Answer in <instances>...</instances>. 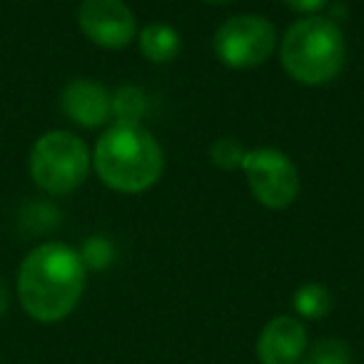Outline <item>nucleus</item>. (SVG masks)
<instances>
[{
  "label": "nucleus",
  "instance_id": "obj_1",
  "mask_svg": "<svg viewBox=\"0 0 364 364\" xmlns=\"http://www.w3.org/2000/svg\"><path fill=\"white\" fill-rule=\"evenodd\" d=\"M85 289V262L63 242H46L26 255L18 269V297L38 322H60L77 307Z\"/></svg>",
  "mask_w": 364,
  "mask_h": 364
},
{
  "label": "nucleus",
  "instance_id": "obj_2",
  "mask_svg": "<svg viewBox=\"0 0 364 364\" xmlns=\"http://www.w3.org/2000/svg\"><path fill=\"white\" fill-rule=\"evenodd\" d=\"M92 167L107 188L135 195L160 180L165 157L155 137L140 125H112L97 140Z\"/></svg>",
  "mask_w": 364,
  "mask_h": 364
},
{
  "label": "nucleus",
  "instance_id": "obj_3",
  "mask_svg": "<svg viewBox=\"0 0 364 364\" xmlns=\"http://www.w3.org/2000/svg\"><path fill=\"white\" fill-rule=\"evenodd\" d=\"M279 60L292 80L302 85H324L344 68L342 31L329 18H302L284 33Z\"/></svg>",
  "mask_w": 364,
  "mask_h": 364
},
{
  "label": "nucleus",
  "instance_id": "obj_4",
  "mask_svg": "<svg viewBox=\"0 0 364 364\" xmlns=\"http://www.w3.org/2000/svg\"><path fill=\"white\" fill-rule=\"evenodd\" d=\"M31 177L50 195H68L87 180L92 155L82 137L68 130H50L31 150Z\"/></svg>",
  "mask_w": 364,
  "mask_h": 364
},
{
  "label": "nucleus",
  "instance_id": "obj_5",
  "mask_svg": "<svg viewBox=\"0 0 364 364\" xmlns=\"http://www.w3.org/2000/svg\"><path fill=\"white\" fill-rule=\"evenodd\" d=\"M277 46V31L262 16H235L215 33V55L223 65L245 70L257 68L272 55Z\"/></svg>",
  "mask_w": 364,
  "mask_h": 364
},
{
  "label": "nucleus",
  "instance_id": "obj_6",
  "mask_svg": "<svg viewBox=\"0 0 364 364\" xmlns=\"http://www.w3.org/2000/svg\"><path fill=\"white\" fill-rule=\"evenodd\" d=\"M250 193L269 210H284L299 195V172L294 162L277 147L247 150L242 160Z\"/></svg>",
  "mask_w": 364,
  "mask_h": 364
},
{
  "label": "nucleus",
  "instance_id": "obj_7",
  "mask_svg": "<svg viewBox=\"0 0 364 364\" xmlns=\"http://www.w3.org/2000/svg\"><path fill=\"white\" fill-rule=\"evenodd\" d=\"M80 31L90 43L107 50H120L135 41L137 23L122 0H82L77 8Z\"/></svg>",
  "mask_w": 364,
  "mask_h": 364
},
{
  "label": "nucleus",
  "instance_id": "obj_8",
  "mask_svg": "<svg viewBox=\"0 0 364 364\" xmlns=\"http://www.w3.org/2000/svg\"><path fill=\"white\" fill-rule=\"evenodd\" d=\"M307 352V329L299 319L279 314L262 329L257 357L262 364H297Z\"/></svg>",
  "mask_w": 364,
  "mask_h": 364
},
{
  "label": "nucleus",
  "instance_id": "obj_9",
  "mask_svg": "<svg viewBox=\"0 0 364 364\" xmlns=\"http://www.w3.org/2000/svg\"><path fill=\"white\" fill-rule=\"evenodd\" d=\"M60 110L82 127H100L110 120V92L95 80L77 77L60 92Z\"/></svg>",
  "mask_w": 364,
  "mask_h": 364
},
{
  "label": "nucleus",
  "instance_id": "obj_10",
  "mask_svg": "<svg viewBox=\"0 0 364 364\" xmlns=\"http://www.w3.org/2000/svg\"><path fill=\"white\" fill-rule=\"evenodd\" d=\"M140 53L150 63H170L180 53V36L172 26L165 23H150L140 31Z\"/></svg>",
  "mask_w": 364,
  "mask_h": 364
},
{
  "label": "nucleus",
  "instance_id": "obj_11",
  "mask_svg": "<svg viewBox=\"0 0 364 364\" xmlns=\"http://www.w3.org/2000/svg\"><path fill=\"white\" fill-rule=\"evenodd\" d=\"M145 110H147V97L140 87L122 85L110 95V117L115 120V125L137 127L142 117H145Z\"/></svg>",
  "mask_w": 364,
  "mask_h": 364
},
{
  "label": "nucleus",
  "instance_id": "obj_12",
  "mask_svg": "<svg viewBox=\"0 0 364 364\" xmlns=\"http://www.w3.org/2000/svg\"><path fill=\"white\" fill-rule=\"evenodd\" d=\"M294 312L304 319H322L332 312L334 307V294L332 289H327L319 282H309L294 292Z\"/></svg>",
  "mask_w": 364,
  "mask_h": 364
},
{
  "label": "nucleus",
  "instance_id": "obj_13",
  "mask_svg": "<svg viewBox=\"0 0 364 364\" xmlns=\"http://www.w3.org/2000/svg\"><path fill=\"white\" fill-rule=\"evenodd\" d=\"M302 364H352V352H349L347 342L337 337H327L319 339L304 352Z\"/></svg>",
  "mask_w": 364,
  "mask_h": 364
},
{
  "label": "nucleus",
  "instance_id": "obj_14",
  "mask_svg": "<svg viewBox=\"0 0 364 364\" xmlns=\"http://www.w3.org/2000/svg\"><path fill=\"white\" fill-rule=\"evenodd\" d=\"M247 155L245 145L235 137H218L210 145V160L220 167V170H237L242 167V160Z\"/></svg>",
  "mask_w": 364,
  "mask_h": 364
},
{
  "label": "nucleus",
  "instance_id": "obj_15",
  "mask_svg": "<svg viewBox=\"0 0 364 364\" xmlns=\"http://www.w3.org/2000/svg\"><path fill=\"white\" fill-rule=\"evenodd\" d=\"M112 245L107 242L105 237H92L85 242V247H82L80 257L82 262H85V267H92V269H102L107 267V264L112 262Z\"/></svg>",
  "mask_w": 364,
  "mask_h": 364
},
{
  "label": "nucleus",
  "instance_id": "obj_16",
  "mask_svg": "<svg viewBox=\"0 0 364 364\" xmlns=\"http://www.w3.org/2000/svg\"><path fill=\"white\" fill-rule=\"evenodd\" d=\"M329 0H284V6H289L294 13H302V16H314L317 11H322Z\"/></svg>",
  "mask_w": 364,
  "mask_h": 364
},
{
  "label": "nucleus",
  "instance_id": "obj_17",
  "mask_svg": "<svg viewBox=\"0 0 364 364\" xmlns=\"http://www.w3.org/2000/svg\"><path fill=\"white\" fill-rule=\"evenodd\" d=\"M8 304H11V294H8L6 282H3V277H0V317H3V314H6Z\"/></svg>",
  "mask_w": 364,
  "mask_h": 364
},
{
  "label": "nucleus",
  "instance_id": "obj_18",
  "mask_svg": "<svg viewBox=\"0 0 364 364\" xmlns=\"http://www.w3.org/2000/svg\"><path fill=\"white\" fill-rule=\"evenodd\" d=\"M205 3H215V6H220V3H230V0H205Z\"/></svg>",
  "mask_w": 364,
  "mask_h": 364
}]
</instances>
